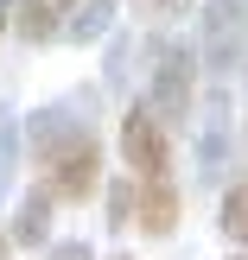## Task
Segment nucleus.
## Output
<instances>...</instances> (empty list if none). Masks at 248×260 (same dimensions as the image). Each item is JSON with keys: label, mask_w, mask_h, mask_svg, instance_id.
I'll return each instance as SVG.
<instances>
[{"label": "nucleus", "mask_w": 248, "mask_h": 260, "mask_svg": "<svg viewBox=\"0 0 248 260\" xmlns=\"http://www.w3.org/2000/svg\"><path fill=\"white\" fill-rule=\"evenodd\" d=\"M19 152L38 165V184L58 203H89L102 184V140H96V108L76 102H45L19 121Z\"/></svg>", "instance_id": "f257e3e1"}, {"label": "nucleus", "mask_w": 248, "mask_h": 260, "mask_svg": "<svg viewBox=\"0 0 248 260\" xmlns=\"http://www.w3.org/2000/svg\"><path fill=\"white\" fill-rule=\"evenodd\" d=\"M147 108L159 114V127H191L198 114V51L185 38H159L153 45V76H147Z\"/></svg>", "instance_id": "f03ea898"}, {"label": "nucleus", "mask_w": 248, "mask_h": 260, "mask_svg": "<svg viewBox=\"0 0 248 260\" xmlns=\"http://www.w3.org/2000/svg\"><path fill=\"white\" fill-rule=\"evenodd\" d=\"M198 7H204V32H198L204 57L198 63L223 83V76H236L248 63V0H198Z\"/></svg>", "instance_id": "7ed1b4c3"}, {"label": "nucleus", "mask_w": 248, "mask_h": 260, "mask_svg": "<svg viewBox=\"0 0 248 260\" xmlns=\"http://www.w3.org/2000/svg\"><path fill=\"white\" fill-rule=\"evenodd\" d=\"M121 159H127V178H172V146H166V127L147 102L121 114Z\"/></svg>", "instance_id": "20e7f679"}, {"label": "nucleus", "mask_w": 248, "mask_h": 260, "mask_svg": "<svg viewBox=\"0 0 248 260\" xmlns=\"http://www.w3.org/2000/svg\"><path fill=\"white\" fill-rule=\"evenodd\" d=\"M127 222L147 241H166L185 222V190H178L172 178H127Z\"/></svg>", "instance_id": "39448f33"}, {"label": "nucleus", "mask_w": 248, "mask_h": 260, "mask_svg": "<svg viewBox=\"0 0 248 260\" xmlns=\"http://www.w3.org/2000/svg\"><path fill=\"white\" fill-rule=\"evenodd\" d=\"M76 0H13V25H19L25 45H51V38L64 32V19H70Z\"/></svg>", "instance_id": "423d86ee"}, {"label": "nucleus", "mask_w": 248, "mask_h": 260, "mask_svg": "<svg viewBox=\"0 0 248 260\" xmlns=\"http://www.w3.org/2000/svg\"><path fill=\"white\" fill-rule=\"evenodd\" d=\"M51 210H58V197H51L45 184H32L19 197V216H13V241H19V248H45L51 241Z\"/></svg>", "instance_id": "0eeeda50"}, {"label": "nucleus", "mask_w": 248, "mask_h": 260, "mask_svg": "<svg viewBox=\"0 0 248 260\" xmlns=\"http://www.w3.org/2000/svg\"><path fill=\"white\" fill-rule=\"evenodd\" d=\"M108 19H115V0H76L58 38H70V45H89V38H102V32H108Z\"/></svg>", "instance_id": "6e6552de"}, {"label": "nucleus", "mask_w": 248, "mask_h": 260, "mask_svg": "<svg viewBox=\"0 0 248 260\" xmlns=\"http://www.w3.org/2000/svg\"><path fill=\"white\" fill-rule=\"evenodd\" d=\"M216 229H223L236 248H248V178H236V184L223 190V203H216Z\"/></svg>", "instance_id": "1a4fd4ad"}, {"label": "nucleus", "mask_w": 248, "mask_h": 260, "mask_svg": "<svg viewBox=\"0 0 248 260\" xmlns=\"http://www.w3.org/2000/svg\"><path fill=\"white\" fill-rule=\"evenodd\" d=\"M223 159H229V108H223V95H216V102H210V127H204V165H198V172L216 178Z\"/></svg>", "instance_id": "9d476101"}, {"label": "nucleus", "mask_w": 248, "mask_h": 260, "mask_svg": "<svg viewBox=\"0 0 248 260\" xmlns=\"http://www.w3.org/2000/svg\"><path fill=\"white\" fill-rule=\"evenodd\" d=\"M13 165H19V114L0 108V203L13 190Z\"/></svg>", "instance_id": "9b49d317"}, {"label": "nucleus", "mask_w": 248, "mask_h": 260, "mask_svg": "<svg viewBox=\"0 0 248 260\" xmlns=\"http://www.w3.org/2000/svg\"><path fill=\"white\" fill-rule=\"evenodd\" d=\"M191 7H198V0H140V19H159L166 25V19H185Z\"/></svg>", "instance_id": "f8f14e48"}, {"label": "nucleus", "mask_w": 248, "mask_h": 260, "mask_svg": "<svg viewBox=\"0 0 248 260\" xmlns=\"http://www.w3.org/2000/svg\"><path fill=\"white\" fill-rule=\"evenodd\" d=\"M7 25H13V0H0V38H7Z\"/></svg>", "instance_id": "ddd939ff"}, {"label": "nucleus", "mask_w": 248, "mask_h": 260, "mask_svg": "<svg viewBox=\"0 0 248 260\" xmlns=\"http://www.w3.org/2000/svg\"><path fill=\"white\" fill-rule=\"evenodd\" d=\"M7 241H13V235H7V229H0V260H7Z\"/></svg>", "instance_id": "4468645a"}, {"label": "nucleus", "mask_w": 248, "mask_h": 260, "mask_svg": "<svg viewBox=\"0 0 248 260\" xmlns=\"http://www.w3.org/2000/svg\"><path fill=\"white\" fill-rule=\"evenodd\" d=\"M229 260H248V248H242V254H229Z\"/></svg>", "instance_id": "2eb2a0df"}]
</instances>
